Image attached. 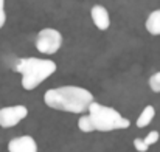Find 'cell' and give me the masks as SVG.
I'll use <instances>...</instances> for the list:
<instances>
[{"instance_id": "obj_1", "label": "cell", "mask_w": 160, "mask_h": 152, "mask_svg": "<svg viewBox=\"0 0 160 152\" xmlns=\"http://www.w3.org/2000/svg\"><path fill=\"white\" fill-rule=\"evenodd\" d=\"M44 102L47 107L68 112V113H84L93 102V95L84 87L78 86H61L45 92Z\"/></svg>"}, {"instance_id": "obj_11", "label": "cell", "mask_w": 160, "mask_h": 152, "mask_svg": "<svg viewBox=\"0 0 160 152\" xmlns=\"http://www.w3.org/2000/svg\"><path fill=\"white\" fill-rule=\"evenodd\" d=\"M149 87H151V90L156 92V93L160 92V71L154 73V75L149 78Z\"/></svg>"}, {"instance_id": "obj_5", "label": "cell", "mask_w": 160, "mask_h": 152, "mask_svg": "<svg viewBox=\"0 0 160 152\" xmlns=\"http://www.w3.org/2000/svg\"><path fill=\"white\" fill-rule=\"evenodd\" d=\"M27 116H28V109L22 104L2 107L0 109V127H3V129L14 127Z\"/></svg>"}, {"instance_id": "obj_4", "label": "cell", "mask_w": 160, "mask_h": 152, "mask_svg": "<svg viewBox=\"0 0 160 152\" xmlns=\"http://www.w3.org/2000/svg\"><path fill=\"white\" fill-rule=\"evenodd\" d=\"M62 47V34L54 28H44L36 36V48L42 54H54Z\"/></svg>"}, {"instance_id": "obj_14", "label": "cell", "mask_w": 160, "mask_h": 152, "mask_svg": "<svg viewBox=\"0 0 160 152\" xmlns=\"http://www.w3.org/2000/svg\"><path fill=\"white\" fill-rule=\"evenodd\" d=\"M5 22H6V12H5V8H0V30L3 28Z\"/></svg>"}, {"instance_id": "obj_8", "label": "cell", "mask_w": 160, "mask_h": 152, "mask_svg": "<svg viewBox=\"0 0 160 152\" xmlns=\"http://www.w3.org/2000/svg\"><path fill=\"white\" fill-rule=\"evenodd\" d=\"M145 27H146V31L152 36H160V9L152 11L146 22H145Z\"/></svg>"}, {"instance_id": "obj_15", "label": "cell", "mask_w": 160, "mask_h": 152, "mask_svg": "<svg viewBox=\"0 0 160 152\" xmlns=\"http://www.w3.org/2000/svg\"><path fill=\"white\" fill-rule=\"evenodd\" d=\"M5 6V0H0V8H3Z\"/></svg>"}, {"instance_id": "obj_7", "label": "cell", "mask_w": 160, "mask_h": 152, "mask_svg": "<svg viewBox=\"0 0 160 152\" xmlns=\"http://www.w3.org/2000/svg\"><path fill=\"white\" fill-rule=\"evenodd\" d=\"M90 17H92V22L93 25L101 30V31H106L107 28L110 27V17H109V11L103 5H93L92 9H90Z\"/></svg>"}, {"instance_id": "obj_13", "label": "cell", "mask_w": 160, "mask_h": 152, "mask_svg": "<svg viewBox=\"0 0 160 152\" xmlns=\"http://www.w3.org/2000/svg\"><path fill=\"white\" fill-rule=\"evenodd\" d=\"M134 148L138 152H146L149 149V146L143 141V138H135V140H134Z\"/></svg>"}, {"instance_id": "obj_10", "label": "cell", "mask_w": 160, "mask_h": 152, "mask_svg": "<svg viewBox=\"0 0 160 152\" xmlns=\"http://www.w3.org/2000/svg\"><path fill=\"white\" fill-rule=\"evenodd\" d=\"M78 127H79V130L84 132V134H90V132H93V124H92L90 116H89V115L79 116V120H78Z\"/></svg>"}, {"instance_id": "obj_3", "label": "cell", "mask_w": 160, "mask_h": 152, "mask_svg": "<svg viewBox=\"0 0 160 152\" xmlns=\"http://www.w3.org/2000/svg\"><path fill=\"white\" fill-rule=\"evenodd\" d=\"M89 116L92 120L93 130H98V132L123 130L131 126V121L126 116H123L118 110L95 101L89 105Z\"/></svg>"}, {"instance_id": "obj_2", "label": "cell", "mask_w": 160, "mask_h": 152, "mask_svg": "<svg viewBox=\"0 0 160 152\" xmlns=\"http://www.w3.org/2000/svg\"><path fill=\"white\" fill-rule=\"evenodd\" d=\"M56 62L42 57H23L14 64V70L22 75V87L25 90H34L47 78L56 71Z\"/></svg>"}, {"instance_id": "obj_12", "label": "cell", "mask_w": 160, "mask_h": 152, "mask_svg": "<svg viewBox=\"0 0 160 152\" xmlns=\"http://www.w3.org/2000/svg\"><path fill=\"white\" fill-rule=\"evenodd\" d=\"M159 138H160L159 132H157V130H151V132L143 138V141H145L148 146H152V145H156V143L159 141Z\"/></svg>"}, {"instance_id": "obj_6", "label": "cell", "mask_w": 160, "mask_h": 152, "mask_svg": "<svg viewBox=\"0 0 160 152\" xmlns=\"http://www.w3.org/2000/svg\"><path fill=\"white\" fill-rule=\"evenodd\" d=\"M8 151L9 152H38V143L30 135L16 137V138H12L8 143Z\"/></svg>"}, {"instance_id": "obj_9", "label": "cell", "mask_w": 160, "mask_h": 152, "mask_svg": "<svg viewBox=\"0 0 160 152\" xmlns=\"http://www.w3.org/2000/svg\"><path fill=\"white\" fill-rule=\"evenodd\" d=\"M154 116H156V109H154L152 105H146V107L142 110V113L138 115V118H137V126H138V127H146V126H149L151 121L154 120Z\"/></svg>"}]
</instances>
